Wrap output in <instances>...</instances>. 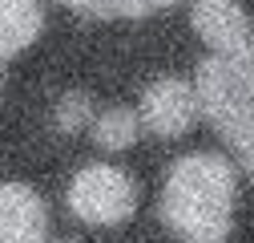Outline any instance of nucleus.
Masks as SVG:
<instances>
[{
    "label": "nucleus",
    "mask_w": 254,
    "mask_h": 243,
    "mask_svg": "<svg viewBox=\"0 0 254 243\" xmlns=\"http://www.w3.org/2000/svg\"><path fill=\"white\" fill-rule=\"evenodd\" d=\"M194 33L218 57H254V24L238 0H194Z\"/></svg>",
    "instance_id": "39448f33"
},
{
    "label": "nucleus",
    "mask_w": 254,
    "mask_h": 243,
    "mask_svg": "<svg viewBox=\"0 0 254 243\" xmlns=\"http://www.w3.org/2000/svg\"><path fill=\"white\" fill-rule=\"evenodd\" d=\"M69 211L89 227L125 223L137 211V182L117 166L93 162L77 170V178L69 182Z\"/></svg>",
    "instance_id": "7ed1b4c3"
},
{
    "label": "nucleus",
    "mask_w": 254,
    "mask_h": 243,
    "mask_svg": "<svg viewBox=\"0 0 254 243\" xmlns=\"http://www.w3.org/2000/svg\"><path fill=\"white\" fill-rule=\"evenodd\" d=\"M194 94L210 126L226 138L254 178V57L210 53L198 65Z\"/></svg>",
    "instance_id": "f03ea898"
},
{
    "label": "nucleus",
    "mask_w": 254,
    "mask_h": 243,
    "mask_svg": "<svg viewBox=\"0 0 254 243\" xmlns=\"http://www.w3.org/2000/svg\"><path fill=\"white\" fill-rule=\"evenodd\" d=\"M198 114H202V106H198L194 85L178 81V77L153 81L141 94V106H137L141 130H149L153 138H182L198 122Z\"/></svg>",
    "instance_id": "20e7f679"
},
{
    "label": "nucleus",
    "mask_w": 254,
    "mask_h": 243,
    "mask_svg": "<svg viewBox=\"0 0 254 243\" xmlns=\"http://www.w3.org/2000/svg\"><path fill=\"white\" fill-rule=\"evenodd\" d=\"M89 130H93V142L101 150H129L141 138V118H137V110L117 106V110H105V114H93Z\"/></svg>",
    "instance_id": "6e6552de"
},
{
    "label": "nucleus",
    "mask_w": 254,
    "mask_h": 243,
    "mask_svg": "<svg viewBox=\"0 0 254 243\" xmlns=\"http://www.w3.org/2000/svg\"><path fill=\"white\" fill-rule=\"evenodd\" d=\"M49 207L33 187L4 182L0 187V243H45Z\"/></svg>",
    "instance_id": "423d86ee"
},
{
    "label": "nucleus",
    "mask_w": 254,
    "mask_h": 243,
    "mask_svg": "<svg viewBox=\"0 0 254 243\" xmlns=\"http://www.w3.org/2000/svg\"><path fill=\"white\" fill-rule=\"evenodd\" d=\"M89 122H93V102L85 94H69L57 106V130L61 134H81Z\"/></svg>",
    "instance_id": "1a4fd4ad"
},
{
    "label": "nucleus",
    "mask_w": 254,
    "mask_h": 243,
    "mask_svg": "<svg viewBox=\"0 0 254 243\" xmlns=\"http://www.w3.org/2000/svg\"><path fill=\"white\" fill-rule=\"evenodd\" d=\"M45 12L41 0H0V61L24 53L41 37Z\"/></svg>",
    "instance_id": "0eeeda50"
},
{
    "label": "nucleus",
    "mask_w": 254,
    "mask_h": 243,
    "mask_svg": "<svg viewBox=\"0 0 254 243\" xmlns=\"http://www.w3.org/2000/svg\"><path fill=\"white\" fill-rule=\"evenodd\" d=\"M178 4V0H109V16H149Z\"/></svg>",
    "instance_id": "9d476101"
},
{
    "label": "nucleus",
    "mask_w": 254,
    "mask_h": 243,
    "mask_svg": "<svg viewBox=\"0 0 254 243\" xmlns=\"http://www.w3.org/2000/svg\"><path fill=\"white\" fill-rule=\"evenodd\" d=\"M234 166L222 154H186L162 191V219L186 243H226L234 223Z\"/></svg>",
    "instance_id": "f257e3e1"
},
{
    "label": "nucleus",
    "mask_w": 254,
    "mask_h": 243,
    "mask_svg": "<svg viewBox=\"0 0 254 243\" xmlns=\"http://www.w3.org/2000/svg\"><path fill=\"white\" fill-rule=\"evenodd\" d=\"M69 4L73 12H85V16H109V0H61Z\"/></svg>",
    "instance_id": "9b49d317"
}]
</instances>
